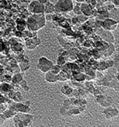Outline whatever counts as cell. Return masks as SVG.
Returning <instances> with one entry per match:
<instances>
[{"label":"cell","instance_id":"obj_1","mask_svg":"<svg viewBox=\"0 0 119 127\" xmlns=\"http://www.w3.org/2000/svg\"><path fill=\"white\" fill-rule=\"evenodd\" d=\"M45 25V18L43 14H34L30 17L27 22L28 29L32 31H38Z\"/></svg>","mask_w":119,"mask_h":127},{"label":"cell","instance_id":"obj_16","mask_svg":"<svg viewBox=\"0 0 119 127\" xmlns=\"http://www.w3.org/2000/svg\"><path fill=\"white\" fill-rule=\"evenodd\" d=\"M61 92L62 93L67 95H70L72 93L73 90L69 86H63L61 88Z\"/></svg>","mask_w":119,"mask_h":127},{"label":"cell","instance_id":"obj_14","mask_svg":"<svg viewBox=\"0 0 119 127\" xmlns=\"http://www.w3.org/2000/svg\"><path fill=\"white\" fill-rule=\"evenodd\" d=\"M23 80V76L21 74H15L11 79L12 82L15 84H19Z\"/></svg>","mask_w":119,"mask_h":127},{"label":"cell","instance_id":"obj_6","mask_svg":"<svg viewBox=\"0 0 119 127\" xmlns=\"http://www.w3.org/2000/svg\"><path fill=\"white\" fill-rule=\"evenodd\" d=\"M9 109L16 113H29L31 110L29 105L23 104L21 102H15L10 107Z\"/></svg>","mask_w":119,"mask_h":127},{"label":"cell","instance_id":"obj_19","mask_svg":"<svg viewBox=\"0 0 119 127\" xmlns=\"http://www.w3.org/2000/svg\"><path fill=\"white\" fill-rule=\"evenodd\" d=\"M36 1H38L39 2H40V3L42 4L43 5H45L49 2V0H36Z\"/></svg>","mask_w":119,"mask_h":127},{"label":"cell","instance_id":"obj_21","mask_svg":"<svg viewBox=\"0 0 119 127\" xmlns=\"http://www.w3.org/2000/svg\"><path fill=\"white\" fill-rule=\"evenodd\" d=\"M77 1L78 2H82V1H83V0H77Z\"/></svg>","mask_w":119,"mask_h":127},{"label":"cell","instance_id":"obj_3","mask_svg":"<svg viewBox=\"0 0 119 127\" xmlns=\"http://www.w3.org/2000/svg\"><path fill=\"white\" fill-rule=\"evenodd\" d=\"M54 66L53 62L45 57H41L38 60V68L44 73L50 71Z\"/></svg>","mask_w":119,"mask_h":127},{"label":"cell","instance_id":"obj_7","mask_svg":"<svg viewBox=\"0 0 119 127\" xmlns=\"http://www.w3.org/2000/svg\"><path fill=\"white\" fill-rule=\"evenodd\" d=\"M117 23L112 19L106 20L103 22V27L106 30H113L116 28Z\"/></svg>","mask_w":119,"mask_h":127},{"label":"cell","instance_id":"obj_15","mask_svg":"<svg viewBox=\"0 0 119 127\" xmlns=\"http://www.w3.org/2000/svg\"><path fill=\"white\" fill-rule=\"evenodd\" d=\"M11 98L13 99L14 101L16 103L21 102L23 100V96L22 94L19 92H17L14 94Z\"/></svg>","mask_w":119,"mask_h":127},{"label":"cell","instance_id":"obj_9","mask_svg":"<svg viewBox=\"0 0 119 127\" xmlns=\"http://www.w3.org/2000/svg\"><path fill=\"white\" fill-rule=\"evenodd\" d=\"M80 9L81 11L86 16L90 15L92 12L91 7L87 4H82L81 6Z\"/></svg>","mask_w":119,"mask_h":127},{"label":"cell","instance_id":"obj_13","mask_svg":"<svg viewBox=\"0 0 119 127\" xmlns=\"http://www.w3.org/2000/svg\"><path fill=\"white\" fill-rule=\"evenodd\" d=\"M16 114V113L15 112L11 110L10 109H9L8 110H7L3 112V116L5 119H10L11 117H13Z\"/></svg>","mask_w":119,"mask_h":127},{"label":"cell","instance_id":"obj_2","mask_svg":"<svg viewBox=\"0 0 119 127\" xmlns=\"http://www.w3.org/2000/svg\"><path fill=\"white\" fill-rule=\"evenodd\" d=\"M33 118L28 113H17L13 117L14 126L18 127L30 126L33 123Z\"/></svg>","mask_w":119,"mask_h":127},{"label":"cell","instance_id":"obj_5","mask_svg":"<svg viewBox=\"0 0 119 127\" xmlns=\"http://www.w3.org/2000/svg\"><path fill=\"white\" fill-rule=\"evenodd\" d=\"M29 9L34 14H43L44 12V5L40 3L36 0H33L30 4Z\"/></svg>","mask_w":119,"mask_h":127},{"label":"cell","instance_id":"obj_10","mask_svg":"<svg viewBox=\"0 0 119 127\" xmlns=\"http://www.w3.org/2000/svg\"><path fill=\"white\" fill-rule=\"evenodd\" d=\"M116 112H117V110H116V109H107L106 110H105L104 111V114L105 116L106 117V119H111L113 116H116L118 113H116Z\"/></svg>","mask_w":119,"mask_h":127},{"label":"cell","instance_id":"obj_8","mask_svg":"<svg viewBox=\"0 0 119 127\" xmlns=\"http://www.w3.org/2000/svg\"><path fill=\"white\" fill-rule=\"evenodd\" d=\"M45 80L49 83H55L57 80V75H55L52 72L49 71L45 73Z\"/></svg>","mask_w":119,"mask_h":127},{"label":"cell","instance_id":"obj_4","mask_svg":"<svg viewBox=\"0 0 119 127\" xmlns=\"http://www.w3.org/2000/svg\"><path fill=\"white\" fill-rule=\"evenodd\" d=\"M55 10L60 12H69L74 8L73 0H59L55 5Z\"/></svg>","mask_w":119,"mask_h":127},{"label":"cell","instance_id":"obj_20","mask_svg":"<svg viewBox=\"0 0 119 127\" xmlns=\"http://www.w3.org/2000/svg\"><path fill=\"white\" fill-rule=\"evenodd\" d=\"M4 117H3V115H0V126H1L2 124H3L4 122Z\"/></svg>","mask_w":119,"mask_h":127},{"label":"cell","instance_id":"obj_17","mask_svg":"<svg viewBox=\"0 0 119 127\" xmlns=\"http://www.w3.org/2000/svg\"><path fill=\"white\" fill-rule=\"evenodd\" d=\"M51 72H52L53 74L55 75H57L59 74L60 72H61V67L59 65H54L52 69L50 70Z\"/></svg>","mask_w":119,"mask_h":127},{"label":"cell","instance_id":"obj_12","mask_svg":"<svg viewBox=\"0 0 119 127\" xmlns=\"http://www.w3.org/2000/svg\"><path fill=\"white\" fill-rule=\"evenodd\" d=\"M55 10V6L51 3H48L44 5V12L47 14H50Z\"/></svg>","mask_w":119,"mask_h":127},{"label":"cell","instance_id":"obj_18","mask_svg":"<svg viewBox=\"0 0 119 127\" xmlns=\"http://www.w3.org/2000/svg\"><path fill=\"white\" fill-rule=\"evenodd\" d=\"M102 99H101V101H99L98 102L99 103H101V102H107V101H106L105 100V98H104V96H102ZM102 104H103L102 106H103V107H108V106H109L110 104L109 103H102L101 104V105H102Z\"/></svg>","mask_w":119,"mask_h":127},{"label":"cell","instance_id":"obj_11","mask_svg":"<svg viewBox=\"0 0 119 127\" xmlns=\"http://www.w3.org/2000/svg\"><path fill=\"white\" fill-rule=\"evenodd\" d=\"M111 19L116 21L117 23H119V9L112 10L109 15Z\"/></svg>","mask_w":119,"mask_h":127}]
</instances>
